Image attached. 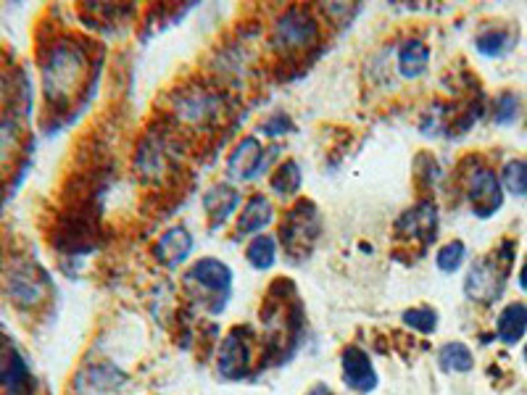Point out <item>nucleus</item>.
I'll return each instance as SVG.
<instances>
[{
    "mask_svg": "<svg viewBox=\"0 0 527 395\" xmlns=\"http://www.w3.org/2000/svg\"><path fill=\"white\" fill-rule=\"evenodd\" d=\"M87 69H90L87 51L77 40H56L48 45L40 66L45 103L53 108L69 106L85 85Z\"/></svg>",
    "mask_w": 527,
    "mask_h": 395,
    "instance_id": "f257e3e1",
    "label": "nucleus"
},
{
    "mask_svg": "<svg viewBox=\"0 0 527 395\" xmlns=\"http://www.w3.org/2000/svg\"><path fill=\"white\" fill-rule=\"evenodd\" d=\"M514 264V243H504L496 253H488L470 266V274L464 280L467 298L483 306H491L504 295L506 277Z\"/></svg>",
    "mask_w": 527,
    "mask_h": 395,
    "instance_id": "f03ea898",
    "label": "nucleus"
},
{
    "mask_svg": "<svg viewBox=\"0 0 527 395\" xmlns=\"http://www.w3.org/2000/svg\"><path fill=\"white\" fill-rule=\"evenodd\" d=\"M185 282L188 288L195 290L198 301L206 303V309L211 314H219V311L227 306L232 295V269L224 261L219 259H201L195 261L193 266L185 274Z\"/></svg>",
    "mask_w": 527,
    "mask_h": 395,
    "instance_id": "7ed1b4c3",
    "label": "nucleus"
},
{
    "mask_svg": "<svg viewBox=\"0 0 527 395\" xmlns=\"http://www.w3.org/2000/svg\"><path fill=\"white\" fill-rule=\"evenodd\" d=\"M224 108V98L217 90H209L203 85L182 87L172 95V114L177 122L188 127H206L219 119Z\"/></svg>",
    "mask_w": 527,
    "mask_h": 395,
    "instance_id": "20e7f679",
    "label": "nucleus"
},
{
    "mask_svg": "<svg viewBox=\"0 0 527 395\" xmlns=\"http://www.w3.org/2000/svg\"><path fill=\"white\" fill-rule=\"evenodd\" d=\"M322 235V222H319V211L314 203H298L296 209H290L288 216L282 219L280 237L277 243L290 253V256H306L314 248V243Z\"/></svg>",
    "mask_w": 527,
    "mask_h": 395,
    "instance_id": "39448f33",
    "label": "nucleus"
},
{
    "mask_svg": "<svg viewBox=\"0 0 527 395\" xmlns=\"http://www.w3.org/2000/svg\"><path fill=\"white\" fill-rule=\"evenodd\" d=\"M253 369V332L248 327L232 330L222 340L217 353V372L219 377L230 382L246 380Z\"/></svg>",
    "mask_w": 527,
    "mask_h": 395,
    "instance_id": "423d86ee",
    "label": "nucleus"
},
{
    "mask_svg": "<svg viewBox=\"0 0 527 395\" xmlns=\"http://www.w3.org/2000/svg\"><path fill=\"white\" fill-rule=\"evenodd\" d=\"M319 22L311 16L309 8H288L275 24V45L280 51H306L309 45L317 43Z\"/></svg>",
    "mask_w": 527,
    "mask_h": 395,
    "instance_id": "0eeeda50",
    "label": "nucleus"
},
{
    "mask_svg": "<svg viewBox=\"0 0 527 395\" xmlns=\"http://www.w3.org/2000/svg\"><path fill=\"white\" fill-rule=\"evenodd\" d=\"M48 280L32 261H16L6 269V293L16 306L32 309L37 303H43Z\"/></svg>",
    "mask_w": 527,
    "mask_h": 395,
    "instance_id": "6e6552de",
    "label": "nucleus"
},
{
    "mask_svg": "<svg viewBox=\"0 0 527 395\" xmlns=\"http://www.w3.org/2000/svg\"><path fill=\"white\" fill-rule=\"evenodd\" d=\"M275 156V148H264L256 135H246L227 158V174L235 182L256 180Z\"/></svg>",
    "mask_w": 527,
    "mask_h": 395,
    "instance_id": "1a4fd4ad",
    "label": "nucleus"
},
{
    "mask_svg": "<svg viewBox=\"0 0 527 395\" xmlns=\"http://www.w3.org/2000/svg\"><path fill=\"white\" fill-rule=\"evenodd\" d=\"M467 201H470L472 214L480 219H488L504 206V190L501 180L488 166H477L467 177Z\"/></svg>",
    "mask_w": 527,
    "mask_h": 395,
    "instance_id": "9d476101",
    "label": "nucleus"
},
{
    "mask_svg": "<svg viewBox=\"0 0 527 395\" xmlns=\"http://www.w3.org/2000/svg\"><path fill=\"white\" fill-rule=\"evenodd\" d=\"M32 374L24 353L11 340H0V395H29Z\"/></svg>",
    "mask_w": 527,
    "mask_h": 395,
    "instance_id": "9b49d317",
    "label": "nucleus"
},
{
    "mask_svg": "<svg viewBox=\"0 0 527 395\" xmlns=\"http://www.w3.org/2000/svg\"><path fill=\"white\" fill-rule=\"evenodd\" d=\"M396 235L406 240H419L422 245H430L438 235V211L433 201H419L417 206L406 209L398 216Z\"/></svg>",
    "mask_w": 527,
    "mask_h": 395,
    "instance_id": "f8f14e48",
    "label": "nucleus"
},
{
    "mask_svg": "<svg viewBox=\"0 0 527 395\" xmlns=\"http://www.w3.org/2000/svg\"><path fill=\"white\" fill-rule=\"evenodd\" d=\"M340 374L348 388L356 393H372L377 388V369L369 359V353L359 345H348L346 351L340 353Z\"/></svg>",
    "mask_w": 527,
    "mask_h": 395,
    "instance_id": "ddd939ff",
    "label": "nucleus"
},
{
    "mask_svg": "<svg viewBox=\"0 0 527 395\" xmlns=\"http://www.w3.org/2000/svg\"><path fill=\"white\" fill-rule=\"evenodd\" d=\"M240 206V193L238 187L227 185V182H219L203 195V211L209 216L211 230H219L224 224L230 222L232 214L238 211Z\"/></svg>",
    "mask_w": 527,
    "mask_h": 395,
    "instance_id": "4468645a",
    "label": "nucleus"
},
{
    "mask_svg": "<svg viewBox=\"0 0 527 395\" xmlns=\"http://www.w3.org/2000/svg\"><path fill=\"white\" fill-rule=\"evenodd\" d=\"M193 245H195L193 235H190L185 227H172V230H167L159 240H156V245H153V256H156L159 264L174 269V266H180L182 261H188V256L193 253Z\"/></svg>",
    "mask_w": 527,
    "mask_h": 395,
    "instance_id": "2eb2a0df",
    "label": "nucleus"
},
{
    "mask_svg": "<svg viewBox=\"0 0 527 395\" xmlns=\"http://www.w3.org/2000/svg\"><path fill=\"white\" fill-rule=\"evenodd\" d=\"M275 222V206L269 201L267 195H251L246 203V209L243 214L238 216V224H235V235L238 237H248V235H259L264 227Z\"/></svg>",
    "mask_w": 527,
    "mask_h": 395,
    "instance_id": "dca6fc26",
    "label": "nucleus"
},
{
    "mask_svg": "<svg viewBox=\"0 0 527 395\" xmlns=\"http://www.w3.org/2000/svg\"><path fill=\"white\" fill-rule=\"evenodd\" d=\"M169 145L159 135H148L138 151V169L145 177H161L169 166Z\"/></svg>",
    "mask_w": 527,
    "mask_h": 395,
    "instance_id": "f3484780",
    "label": "nucleus"
},
{
    "mask_svg": "<svg viewBox=\"0 0 527 395\" xmlns=\"http://www.w3.org/2000/svg\"><path fill=\"white\" fill-rule=\"evenodd\" d=\"M527 332V306L525 303H509L499 314L496 322V335L501 343L517 345Z\"/></svg>",
    "mask_w": 527,
    "mask_h": 395,
    "instance_id": "a211bd4d",
    "label": "nucleus"
},
{
    "mask_svg": "<svg viewBox=\"0 0 527 395\" xmlns=\"http://www.w3.org/2000/svg\"><path fill=\"white\" fill-rule=\"evenodd\" d=\"M430 64V48L422 40H406L398 48V72L406 79H417L427 72Z\"/></svg>",
    "mask_w": 527,
    "mask_h": 395,
    "instance_id": "6ab92c4d",
    "label": "nucleus"
},
{
    "mask_svg": "<svg viewBox=\"0 0 527 395\" xmlns=\"http://www.w3.org/2000/svg\"><path fill=\"white\" fill-rule=\"evenodd\" d=\"M438 367L448 374H464L475 367V356H472L470 345L464 343H446L438 351Z\"/></svg>",
    "mask_w": 527,
    "mask_h": 395,
    "instance_id": "aec40b11",
    "label": "nucleus"
},
{
    "mask_svg": "<svg viewBox=\"0 0 527 395\" xmlns=\"http://www.w3.org/2000/svg\"><path fill=\"white\" fill-rule=\"evenodd\" d=\"M269 185H272V190H275L280 198H293V195L301 190V185H304V174H301L298 161H293V158L282 161V164L275 169V174H272Z\"/></svg>",
    "mask_w": 527,
    "mask_h": 395,
    "instance_id": "412c9836",
    "label": "nucleus"
},
{
    "mask_svg": "<svg viewBox=\"0 0 527 395\" xmlns=\"http://www.w3.org/2000/svg\"><path fill=\"white\" fill-rule=\"evenodd\" d=\"M512 43H514L512 32L501 27H485L483 32L475 37L477 53H483V56L488 58L506 56V53L512 51Z\"/></svg>",
    "mask_w": 527,
    "mask_h": 395,
    "instance_id": "4be33fe9",
    "label": "nucleus"
},
{
    "mask_svg": "<svg viewBox=\"0 0 527 395\" xmlns=\"http://www.w3.org/2000/svg\"><path fill=\"white\" fill-rule=\"evenodd\" d=\"M246 256H248V264H251L253 269H259V272L272 269L277 261V237L256 235L251 240V245H248Z\"/></svg>",
    "mask_w": 527,
    "mask_h": 395,
    "instance_id": "5701e85b",
    "label": "nucleus"
},
{
    "mask_svg": "<svg viewBox=\"0 0 527 395\" xmlns=\"http://www.w3.org/2000/svg\"><path fill=\"white\" fill-rule=\"evenodd\" d=\"M501 185L512 195H527V158H514L504 166Z\"/></svg>",
    "mask_w": 527,
    "mask_h": 395,
    "instance_id": "b1692460",
    "label": "nucleus"
},
{
    "mask_svg": "<svg viewBox=\"0 0 527 395\" xmlns=\"http://www.w3.org/2000/svg\"><path fill=\"white\" fill-rule=\"evenodd\" d=\"M464 259H467V248H464L462 240H451V243H446L438 251V256H435V264H438V269L446 274H454L462 269Z\"/></svg>",
    "mask_w": 527,
    "mask_h": 395,
    "instance_id": "393cba45",
    "label": "nucleus"
},
{
    "mask_svg": "<svg viewBox=\"0 0 527 395\" xmlns=\"http://www.w3.org/2000/svg\"><path fill=\"white\" fill-rule=\"evenodd\" d=\"M404 324L422 335H433L438 330V311L430 306H417V309L404 311Z\"/></svg>",
    "mask_w": 527,
    "mask_h": 395,
    "instance_id": "a878e982",
    "label": "nucleus"
},
{
    "mask_svg": "<svg viewBox=\"0 0 527 395\" xmlns=\"http://www.w3.org/2000/svg\"><path fill=\"white\" fill-rule=\"evenodd\" d=\"M19 137H22L19 124H16L14 119H8V116H0V166L6 164L8 158H11V153L16 151Z\"/></svg>",
    "mask_w": 527,
    "mask_h": 395,
    "instance_id": "bb28decb",
    "label": "nucleus"
},
{
    "mask_svg": "<svg viewBox=\"0 0 527 395\" xmlns=\"http://www.w3.org/2000/svg\"><path fill=\"white\" fill-rule=\"evenodd\" d=\"M517 114H520V98L514 93H501L493 103V122L506 127L517 119Z\"/></svg>",
    "mask_w": 527,
    "mask_h": 395,
    "instance_id": "cd10ccee",
    "label": "nucleus"
},
{
    "mask_svg": "<svg viewBox=\"0 0 527 395\" xmlns=\"http://www.w3.org/2000/svg\"><path fill=\"white\" fill-rule=\"evenodd\" d=\"M288 132H293V122L288 119V114H272L267 119V122L259 124V135H269V137H280V135H288Z\"/></svg>",
    "mask_w": 527,
    "mask_h": 395,
    "instance_id": "c85d7f7f",
    "label": "nucleus"
},
{
    "mask_svg": "<svg viewBox=\"0 0 527 395\" xmlns=\"http://www.w3.org/2000/svg\"><path fill=\"white\" fill-rule=\"evenodd\" d=\"M306 395H335V393L327 388V385H322V382H319V385H314V388H311Z\"/></svg>",
    "mask_w": 527,
    "mask_h": 395,
    "instance_id": "c756f323",
    "label": "nucleus"
},
{
    "mask_svg": "<svg viewBox=\"0 0 527 395\" xmlns=\"http://www.w3.org/2000/svg\"><path fill=\"white\" fill-rule=\"evenodd\" d=\"M520 288L527 293V261H525V266H522V272H520Z\"/></svg>",
    "mask_w": 527,
    "mask_h": 395,
    "instance_id": "7c9ffc66",
    "label": "nucleus"
},
{
    "mask_svg": "<svg viewBox=\"0 0 527 395\" xmlns=\"http://www.w3.org/2000/svg\"><path fill=\"white\" fill-rule=\"evenodd\" d=\"M525 361H527V345H525Z\"/></svg>",
    "mask_w": 527,
    "mask_h": 395,
    "instance_id": "2f4dec72",
    "label": "nucleus"
}]
</instances>
